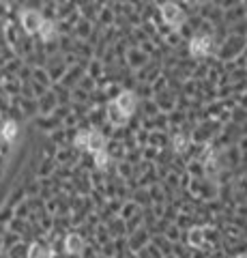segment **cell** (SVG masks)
Returning a JSON list of instances; mask_svg holds the SVG:
<instances>
[{
  "label": "cell",
  "mask_w": 247,
  "mask_h": 258,
  "mask_svg": "<svg viewBox=\"0 0 247 258\" xmlns=\"http://www.w3.org/2000/svg\"><path fill=\"white\" fill-rule=\"evenodd\" d=\"M174 148H176V151H185V148H187V138L185 136H176L174 138Z\"/></svg>",
  "instance_id": "12"
},
{
  "label": "cell",
  "mask_w": 247,
  "mask_h": 258,
  "mask_svg": "<svg viewBox=\"0 0 247 258\" xmlns=\"http://www.w3.org/2000/svg\"><path fill=\"white\" fill-rule=\"evenodd\" d=\"M39 34H41L43 41H49V39H54V34H56V26H54L52 22H46V19H43L41 28H39Z\"/></svg>",
  "instance_id": "8"
},
{
  "label": "cell",
  "mask_w": 247,
  "mask_h": 258,
  "mask_svg": "<svg viewBox=\"0 0 247 258\" xmlns=\"http://www.w3.org/2000/svg\"><path fill=\"white\" fill-rule=\"evenodd\" d=\"M161 16H164V19L168 24H172V26H179V24L183 22V13H181V9L176 7L174 2L161 4Z\"/></svg>",
  "instance_id": "3"
},
{
  "label": "cell",
  "mask_w": 247,
  "mask_h": 258,
  "mask_svg": "<svg viewBox=\"0 0 247 258\" xmlns=\"http://www.w3.org/2000/svg\"><path fill=\"white\" fill-rule=\"evenodd\" d=\"M86 142H88V131H80L76 136V145L82 146V148H86Z\"/></svg>",
  "instance_id": "11"
},
{
  "label": "cell",
  "mask_w": 247,
  "mask_h": 258,
  "mask_svg": "<svg viewBox=\"0 0 247 258\" xmlns=\"http://www.w3.org/2000/svg\"><path fill=\"white\" fill-rule=\"evenodd\" d=\"M43 24V17L39 11H32V9H26V11H22V26L26 32H39V28H41Z\"/></svg>",
  "instance_id": "1"
},
{
  "label": "cell",
  "mask_w": 247,
  "mask_h": 258,
  "mask_svg": "<svg viewBox=\"0 0 247 258\" xmlns=\"http://www.w3.org/2000/svg\"><path fill=\"white\" fill-rule=\"evenodd\" d=\"M65 247H67L69 254H77V252L82 250V239L77 235H69L67 241H65Z\"/></svg>",
  "instance_id": "7"
},
{
  "label": "cell",
  "mask_w": 247,
  "mask_h": 258,
  "mask_svg": "<svg viewBox=\"0 0 247 258\" xmlns=\"http://www.w3.org/2000/svg\"><path fill=\"white\" fill-rule=\"evenodd\" d=\"M114 108L121 112L123 118H127L133 112V108H136V97H133L131 93H127V91L121 93V95L116 97V101H114Z\"/></svg>",
  "instance_id": "2"
},
{
  "label": "cell",
  "mask_w": 247,
  "mask_h": 258,
  "mask_svg": "<svg viewBox=\"0 0 247 258\" xmlns=\"http://www.w3.org/2000/svg\"><path fill=\"white\" fill-rule=\"evenodd\" d=\"M86 148L93 153H97L99 148H103V136L97 131H88V142H86Z\"/></svg>",
  "instance_id": "6"
},
{
  "label": "cell",
  "mask_w": 247,
  "mask_h": 258,
  "mask_svg": "<svg viewBox=\"0 0 247 258\" xmlns=\"http://www.w3.org/2000/svg\"><path fill=\"white\" fill-rule=\"evenodd\" d=\"M95 163L99 168H106L108 166V153H106V148H99V151L95 153Z\"/></svg>",
  "instance_id": "10"
},
{
  "label": "cell",
  "mask_w": 247,
  "mask_h": 258,
  "mask_svg": "<svg viewBox=\"0 0 247 258\" xmlns=\"http://www.w3.org/2000/svg\"><path fill=\"white\" fill-rule=\"evenodd\" d=\"M189 49L194 56H204L211 49V37H194L189 43Z\"/></svg>",
  "instance_id": "4"
},
{
  "label": "cell",
  "mask_w": 247,
  "mask_h": 258,
  "mask_svg": "<svg viewBox=\"0 0 247 258\" xmlns=\"http://www.w3.org/2000/svg\"><path fill=\"white\" fill-rule=\"evenodd\" d=\"M28 258H49V252L39 243H32L31 250H28Z\"/></svg>",
  "instance_id": "9"
},
{
  "label": "cell",
  "mask_w": 247,
  "mask_h": 258,
  "mask_svg": "<svg viewBox=\"0 0 247 258\" xmlns=\"http://www.w3.org/2000/svg\"><path fill=\"white\" fill-rule=\"evenodd\" d=\"M0 138L2 140H7V142H13L17 138V123H13V121H7L2 125V129H0Z\"/></svg>",
  "instance_id": "5"
}]
</instances>
